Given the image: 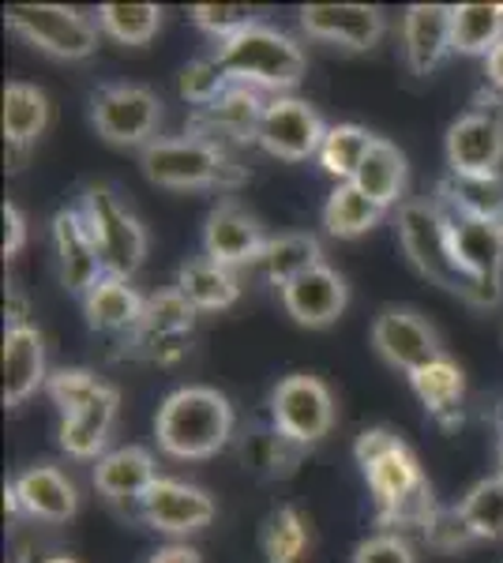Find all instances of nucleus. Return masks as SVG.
Masks as SVG:
<instances>
[{
	"mask_svg": "<svg viewBox=\"0 0 503 563\" xmlns=\"http://www.w3.org/2000/svg\"><path fill=\"white\" fill-rule=\"evenodd\" d=\"M188 15L199 31L218 42H230L255 23V12L244 4H196V8H188Z\"/></svg>",
	"mask_w": 503,
	"mask_h": 563,
	"instance_id": "nucleus-42",
	"label": "nucleus"
},
{
	"mask_svg": "<svg viewBox=\"0 0 503 563\" xmlns=\"http://www.w3.org/2000/svg\"><path fill=\"white\" fill-rule=\"evenodd\" d=\"M459 511L478 541H503V477H481L459 499Z\"/></svg>",
	"mask_w": 503,
	"mask_h": 563,
	"instance_id": "nucleus-39",
	"label": "nucleus"
},
{
	"mask_svg": "<svg viewBox=\"0 0 503 563\" xmlns=\"http://www.w3.org/2000/svg\"><path fill=\"white\" fill-rule=\"evenodd\" d=\"M42 563H76V560H72V556H45Z\"/></svg>",
	"mask_w": 503,
	"mask_h": 563,
	"instance_id": "nucleus-51",
	"label": "nucleus"
},
{
	"mask_svg": "<svg viewBox=\"0 0 503 563\" xmlns=\"http://www.w3.org/2000/svg\"><path fill=\"white\" fill-rule=\"evenodd\" d=\"M420 533H425L428 549H436V552H459L478 541L470 526H466L459 507H436V515L428 519V526Z\"/></svg>",
	"mask_w": 503,
	"mask_h": 563,
	"instance_id": "nucleus-43",
	"label": "nucleus"
},
{
	"mask_svg": "<svg viewBox=\"0 0 503 563\" xmlns=\"http://www.w3.org/2000/svg\"><path fill=\"white\" fill-rule=\"evenodd\" d=\"M0 214H4V256H15V252L26 244V222L15 203H4Z\"/></svg>",
	"mask_w": 503,
	"mask_h": 563,
	"instance_id": "nucleus-46",
	"label": "nucleus"
},
{
	"mask_svg": "<svg viewBox=\"0 0 503 563\" xmlns=\"http://www.w3.org/2000/svg\"><path fill=\"white\" fill-rule=\"evenodd\" d=\"M364 481L376 499V519L387 533H398L406 526L425 530L428 519L436 515V496L428 488L425 474H420V462L406 443H398L395 451H387L380 462H372L369 470H361Z\"/></svg>",
	"mask_w": 503,
	"mask_h": 563,
	"instance_id": "nucleus-5",
	"label": "nucleus"
},
{
	"mask_svg": "<svg viewBox=\"0 0 503 563\" xmlns=\"http://www.w3.org/2000/svg\"><path fill=\"white\" fill-rule=\"evenodd\" d=\"M173 289H177L196 312H222V308H230L237 297H241L237 271L222 267V263H215L207 256L188 260L185 267L177 271V286Z\"/></svg>",
	"mask_w": 503,
	"mask_h": 563,
	"instance_id": "nucleus-28",
	"label": "nucleus"
},
{
	"mask_svg": "<svg viewBox=\"0 0 503 563\" xmlns=\"http://www.w3.org/2000/svg\"><path fill=\"white\" fill-rule=\"evenodd\" d=\"M300 31L316 42L338 45V49L364 53L380 45L387 20L376 4H305L300 8Z\"/></svg>",
	"mask_w": 503,
	"mask_h": 563,
	"instance_id": "nucleus-16",
	"label": "nucleus"
},
{
	"mask_svg": "<svg viewBox=\"0 0 503 563\" xmlns=\"http://www.w3.org/2000/svg\"><path fill=\"white\" fill-rule=\"evenodd\" d=\"M117 402H121V395H117L113 384H106L98 390L95 398H90L87 406H79V410L64 413L61 424H57V443L64 455L72 459H102V448L109 440V429H113L117 421Z\"/></svg>",
	"mask_w": 503,
	"mask_h": 563,
	"instance_id": "nucleus-23",
	"label": "nucleus"
},
{
	"mask_svg": "<svg viewBox=\"0 0 503 563\" xmlns=\"http://www.w3.org/2000/svg\"><path fill=\"white\" fill-rule=\"evenodd\" d=\"M496 477H503V429H500V440H496Z\"/></svg>",
	"mask_w": 503,
	"mask_h": 563,
	"instance_id": "nucleus-50",
	"label": "nucleus"
},
{
	"mask_svg": "<svg viewBox=\"0 0 503 563\" xmlns=\"http://www.w3.org/2000/svg\"><path fill=\"white\" fill-rule=\"evenodd\" d=\"M233 406L215 387H177L162 398L154 417L158 448L173 459L199 462L210 459L233 440Z\"/></svg>",
	"mask_w": 503,
	"mask_h": 563,
	"instance_id": "nucleus-1",
	"label": "nucleus"
},
{
	"mask_svg": "<svg viewBox=\"0 0 503 563\" xmlns=\"http://www.w3.org/2000/svg\"><path fill=\"white\" fill-rule=\"evenodd\" d=\"M327 135V124L319 121V113L308 102L300 98H271L267 109H263V121H260V143L271 158H282V162H305V158H316L319 154V143Z\"/></svg>",
	"mask_w": 503,
	"mask_h": 563,
	"instance_id": "nucleus-14",
	"label": "nucleus"
},
{
	"mask_svg": "<svg viewBox=\"0 0 503 563\" xmlns=\"http://www.w3.org/2000/svg\"><path fill=\"white\" fill-rule=\"evenodd\" d=\"M50 129V98L34 84L4 87V147L8 169H20L42 132Z\"/></svg>",
	"mask_w": 503,
	"mask_h": 563,
	"instance_id": "nucleus-25",
	"label": "nucleus"
},
{
	"mask_svg": "<svg viewBox=\"0 0 503 563\" xmlns=\"http://www.w3.org/2000/svg\"><path fill=\"white\" fill-rule=\"evenodd\" d=\"M383 214L387 211H383L380 203H372V199L364 196L353 180L335 185V192L327 196V203H324V225H327V233L338 241L364 238V233L376 230V225L383 222Z\"/></svg>",
	"mask_w": 503,
	"mask_h": 563,
	"instance_id": "nucleus-34",
	"label": "nucleus"
},
{
	"mask_svg": "<svg viewBox=\"0 0 503 563\" xmlns=\"http://www.w3.org/2000/svg\"><path fill=\"white\" fill-rule=\"evenodd\" d=\"M335 395L319 376L294 372L271 390V424L300 448H313L335 429Z\"/></svg>",
	"mask_w": 503,
	"mask_h": 563,
	"instance_id": "nucleus-11",
	"label": "nucleus"
},
{
	"mask_svg": "<svg viewBox=\"0 0 503 563\" xmlns=\"http://www.w3.org/2000/svg\"><path fill=\"white\" fill-rule=\"evenodd\" d=\"M398 244L417 275L436 282L447 294H459L466 305L473 297V282L462 275L451 244V214L436 199H402L398 203Z\"/></svg>",
	"mask_w": 503,
	"mask_h": 563,
	"instance_id": "nucleus-4",
	"label": "nucleus"
},
{
	"mask_svg": "<svg viewBox=\"0 0 503 563\" xmlns=\"http://www.w3.org/2000/svg\"><path fill=\"white\" fill-rule=\"evenodd\" d=\"M215 57L226 76H230V84L252 90H274V98L282 90H294L305 79L308 68L305 49L289 34L274 31L267 23H252L237 38L218 42Z\"/></svg>",
	"mask_w": 503,
	"mask_h": 563,
	"instance_id": "nucleus-2",
	"label": "nucleus"
},
{
	"mask_svg": "<svg viewBox=\"0 0 503 563\" xmlns=\"http://www.w3.org/2000/svg\"><path fill=\"white\" fill-rule=\"evenodd\" d=\"M158 481V466H154V455L147 448H117L106 451L102 459L95 462V488L98 496L109 499V504H135L147 496V488Z\"/></svg>",
	"mask_w": 503,
	"mask_h": 563,
	"instance_id": "nucleus-24",
	"label": "nucleus"
},
{
	"mask_svg": "<svg viewBox=\"0 0 503 563\" xmlns=\"http://www.w3.org/2000/svg\"><path fill=\"white\" fill-rule=\"evenodd\" d=\"M4 312H8V327H26V301L15 294V289H8Z\"/></svg>",
	"mask_w": 503,
	"mask_h": 563,
	"instance_id": "nucleus-49",
	"label": "nucleus"
},
{
	"mask_svg": "<svg viewBox=\"0 0 503 563\" xmlns=\"http://www.w3.org/2000/svg\"><path fill=\"white\" fill-rule=\"evenodd\" d=\"M402 49L414 76H428L451 53V8L414 4L402 15Z\"/></svg>",
	"mask_w": 503,
	"mask_h": 563,
	"instance_id": "nucleus-22",
	"label": "nucleus"
},
{
	"mask_svg": "<svg viewBox=\"0 0 503 563\" xmlns=\"http://www.w3.org/2000/svg\"><path fill=\"white\" fill-rule=\"evenodd\" d=\"M503 42V4H455L451 8V53L489 57Z\"/></svg>",
	"mask_w": 503,
	"mask_h": 563,
	"instance_id": "nucleus-33",
	"label": "nucleus"
},
{
	"mask_svg": "<svg viewBox=\"0 0 503 563\" xmlns=\"http://www.w3.org/2000/svg\"><path fill=\"white\" fill-rule=\"evenodd\" d=\"M484 76H489V84L503 95V42L489 53V57H484Z\"/></svg>",
	"mask_w": 503,
	"mask_h": 563,
	"instance_id": "nucleus-48",
	"label": "nucleus"
},
{
	"mask_svg": "<svg viewBox=\"0 0 503 563\" xmlns=\"http://www.w3.org/2000/svg\"><path fill=\"white\" fill-rule=\"evenodd\" d=\"M300 455H305V448L289 440V435H282L274 424L271 429H252L241 440V462L255 477H267V481L294 474Z\"/></svg>",
	"mask_w": 503,
	"mask_h": 563,
	"instance_id": "nucleus-35",
	"label": "nucleus"
},
{
	"mask_svg": "<svg viewBox=\"0 0 503 563\" xmlns=\"http://www.w3.org/2000/svg\"><path fill=\"white\" fill-rule=\"evenodd\" d=\"M12 493L20 499L23 519L34 522H68L72 515L79 511V493L68 477L61 474L50 462H39V466H26L20 477L12 481Z\"/></svg>",
	"mask_w": 503,
	"mask_h": 563,
	"instance_id": "nucleus-21",
	"label": "nucleus"
},
{
	"mask_svg": "<svg viewBox=\"0 0 503 563\" xmlns=\"http://www.w3.org/2000/svg\"><path fill=\"white\" fill-rule=\"evenodd\" d=\"M440 207L451 218H484L503 222V174L496 177H447L440 185Z\"/></svg>",
	"mask_w": 503,
	"mask_h": 563,
	"instance_id": "nucleus-32",
	"label": "nucleus"
},
{
	"mask_svg": "<svg viewBox=\"0 0 503 563\" xmlns=\"http://www.w3.org/2000/svg\"><path fill=\"white\" fill-rule=\"evenodd\" d=\"M372 346H376V353L391 368L406 372V376H414L417 368L444 357L436 327L420 312H414V308H398V305L383 308L376 320H372Z\"/></svg>",
	"mask_w": 503,
	"mask_h": 563,
	"instance_id": "nucleus-13",
	"label": "nucleus"
},
{
	"mask_svg": "<svg viewBox=\"0 0 503 563\" xmlns=\"http://www.w3.org/2000/svg\"><path fill=\"white\" fill-rule=\"evenodd\" d=\"M147 297H140V289L128 278L106 275L98 286H90V294L84 297V316L90 331L102 334H132L135 323L143 316Z\"/></svg>",
	"mask_w": 503,
	"mask_h": 563,
	"instance_id": "nucleus-27",
	"label": "nucleus"
},
{
	"mask_svg": "<svg viewBox=\"0 0 503 563\" xmlns=\"http://www.w3.org/2000/svg\"><path fill=\"white\" fill-rule=\"evenodd\" d=\"M192 327H196V308L177 289H158L147 297L140 323L124 339V353L151 365H177L188 353Z\"/></svg>",
	"mask_w": 503,
	"mask_h": 563,
	"instance_id": "nucleus-9",
	"label": "nucleus"
},
{
	"mask_svg": "<svg viewBox=\"0 0 503 563\" xmlns=\"http://www.w3.org/2000/svg\"><path fill=\"white\" fill-rule=\"evenodd\" d=\"M282 294V308L289 312V320L300 327H331L338 316L346 312V301H350V286L338 275L335 267L319 263V267L305 271L300 278H294L289 286L278 289Z\"/></svg>",
	"mask_w": 503,
	"mask_h": 563,
	"instance_id": "nucleus-20",
	"label": "nucleus"
},
{
	"mask_svg": "<svg viewBox=\"0 0 503 563\" xmlns=\"http://www.w3.org/2000/svg\"><path fill=\"white\" fill-rule=\"evenodd\" d=\"M447 166L455 177H496L503 166V102L478 98L447 129Z\"/></svg>",
	"mask_w": 503,
	"mask_h": 563,
	"instance_id": "nucleus-10",
	"label": "nucleus"
},
{
	"mask_svg": "<svg viewBox=\"0 0 503 563\" xmlns=\"http://www.w3.org/2000/svg\"><path fill=\"white\" fill-rule=\"evenodd\" d=\"M350 563H417V556L402 533L380 530V533H372V538H364L361 544H357Z\"/></svg>",
	"mask_w": 503,
	"mask_h": 563,
	"instance_id": "nucleus-44",
	"label": "nucleus"
},
{
	"mask_svg": "<svg viewBox=\"0 0 503 563\" xmlns=\"http://www.w3.org/2000/svg\"><path fill=\"white\" fill-rule=\"evenodd\" d=\"M102 387H106V379L90 368H61V372H53L50 384H45V390H50V398H53V406H57L61 417L79 410V406H87Z\"/></svg>",
	"mask_w": 503,
	"mask_h": 563,
	"instance_id": "nucleus-41",
	"label": "nucleus"
},
{
	"mask_svg": "<svg viewBox=\"0 0 503 563\" xmlns=\"http://www.w3.org/2000/svg\"><path fill=\"white\" fill-rule=\"evenodd\" d=\"M409 387H414V395L420 398V406H425V410L433 413L440 424H447V429L462 417L466 376H462V368L447 357V353L444 357H436L433 365L417 368L414 376H409Z\"/></svg>",
	"mask_w": 503,
	"mask_h": 563,
	"instance_id": "nucleus-29",
	"label": "nucleus"
},
{
	"mask_svg": "<svg viewBox=\"0 0 503 563\" xmlns=\"http://www.w3.org/2000/svg\"><path fill=\"white\" fill-rule=\"evenodd\" d=\"M406 154H402L391 140H380L369 147V154H364L361 169L353 174V185L361 188L364 196L372 199V203H380L383 211H387L391 203H398L402 192H406Z\"/></svg>",
	"mask_w": 503,
	"mask_h": 563,
	"instance_id": "nucleus-30",
	"label": "nucleus"
},
{
	"mask_svg": "<svg viewBox=\"0 0 503 563\" xmlns=\"http://www.w3.org/2000/svg\"><path fill=\"white\" fill-rule=\"evenodd\" d=\"M451 244L462 275L473 282V308H496L503 301V222L451 218Z\"/></svg>",
	"mask_w": 503,
	"mask_h": 563,
	"instance_id": "nucleus-12",
	"label": "nucleus"
},
{
	"mask_svg": "<svg viewBox=\"0 0 503 563\" xmlns=\"http://www.w3.org/2000/svg\"><path fill=\"white\" fill-rule=\"evenodd\" d=\"M140 519L151 530L170 533V538H188V533H199L204 526H210V519H215V499L204 488L188 485V481L158 477L147 488V496L140 499Z\"/></svg>",
	"mask_w": 503,
	"mask_h": 563,
	"instance_id": "nucleus-15",
	"label": "nucleus"
},
{
	"mask_svg": "<svg viewBox=\"0 0 503 563\" xmlns=\"http://www.w3.org/2000/svg\"><path fill=\"white\" fill-rule=\"evenodd\" d=\"M263 109H267V102L260 98V90L230 84L222 95L215 98V102L199 106L196 113H192L188 135L210 140V143H218V147H222V140L255 143V135H260V121H263Z\"/></svg>",
	"mask_w": 503,
	"mask_h": 563,
	"instance_id": "nucleus-17",
	"label": "nucleus"
},
{
	"mask_svg": "<svg viewBox=\"0 0 503 563\" xmlns=\"http://www.w3.org/2000/svg\"><path fill=\"white\" fill-rule=\"evenodd\" d=\"M53 252H57V275L61 286L68 294H76L79 301L90 294V286L106 278L102 256H98L95 241L87 233V222L79 214V207H64L53 218Z\"/></svg>",
	"mask_w": 503,
	"mask_h": 563,
	"instance_id": "nucleus-19",
	"label": "nucleus"
},
{
	"mask_svg": "<svg viewBox=\"0 0 503 563\" xmlns=\"http://www.w3.org/2000/svg\"><path fill=\"white\" fill-rule=\"evenodd\" d=\"M90 124L113 147H151L162 124V102L151 87L109 84L90 98Z\"/></svg>",
	"mask_w": 503,
	"mask_h": 563,
	"instance_id": "nucleus-8",
	"label": "nucleus"
},
{
	"mask_svg": "<svg viewBox=\"0 0 503 563\" xmlns=\"http://www.w3.org/2000/svg\"><path fill=\"white\" fill-rule=\"evenodd\" d=\"M372 143H376V135L369 129H361V124H331L324 135V143H319L316 158L327 174L338 177V185H346V180H353V174L361 169V162Z\"/></svg>",
	"mask_w": 503,
	"mask_h": 563,
	"instance_id": "nucleus-37",
	"label": "nucleus"
},
{
	"mask_svg": "<svg viewBox=\"0 0 503 563\" xmlns=\"http://www.w3.org/2000/svg\"><path fill=\"white\" fill-rule=\"evenodd\" d=\"M162 26L158 4H102L98 8V31L121 45H147Z\"/></svg>",
	"mask_w": 503,
	"mask_h": 563,
	"instance_id": "nucleus-38",
	"label": "nucleus"
},
{
	"mask_svg": "<svg viewBox=\"0 0 503 563\" xmlns=\"http://www.w3.org/2000/svg\"><path fill=\"white\" fill-rule=\"evenodd\" d=\"M319 263H324V249H319L313 233H278V238H267L255 267H260L263 278L282 289L305 275V271L319 267Z\"/></svg>",
	"mask_w": 503,
	"mask_h": 563,
	"instance_id": "nucleus-31",
	"label": "nucleus"
},
{
	"mask_svg": "<svg viewBox=\"0 0 503 563\" xmlns=\"http://www.w3.org/2000/svg\"><path fill=\"white\" fill-rule=\"evenodd\" d=\"M398 435L391 432V429H364L361 435H357V443H353V459H357V466L361 470H369L372 462H380L387 451H395L398 448Z\"/></svg>",
	"mask_w": 503,
	"mask_h": 563,
	"instance_id": "nucleus-45",
	"label": "nucleus"
},
{
	"mask_svg": "<svg viewBox=\"0 0 503 563\" xmlns=\"http://www.w3.org/2000/svg\"><path fill=\"white\" fill-rule=\"evenodd\" d=\"M226 87H230V76L222 71L215 53H210V57H196L192 65H185V68H181V79H177L181 98H185L188 106H196V109L210 106Z\"/></svg>",
	"mask_w": 503,
	"mask_h": 563,
	"instance_id": "nucleus-40",
	"label": "nucleus"
},
{
	"mask_svg": "<svg viewBox=\"0 0 503 563\" xmlns=\"http://www.w3.org/2000/svg\"><path fill=\"white\" fill-rule=\"evenodd\" d=\"M8 31L57 60H87L98 49V23L79 8L64 4H12L4 12Z\"/></svg>",
	"mask_w": 503,
	"mask_h": 563,
	"instance_id": "nucleus-7",
	"label": "nucleus"
},
{
	"mask_svg": "<svg viewBox=\"0 0 503 563\" xmlns=\"http://www.w3.org/2000/svg\"><path fill=\"white\" fill-rule=\"evenodd\" d=\"M140 169L151 185L173 192H196V188H233L244 180V169L226 154V147L199 135H173L154 140L140 151Z\"/></svg>",
	"mask_w": 503,
	"mask_h": 563,
	"instance_id": "nucleus-3",
	"label": "nucleus"
},
{
	"mask_svg": "<svg viewBox=\"0 0 503 563\" xmlns=\"http://www.w3.org/2000/svg\"><path fill=\"white\" fill-rule=\"evenodd\" d=\"M263 238L260 222L244 211L241 203H233V199H222L218 207H210L207 222H204V256L222 263V267H255V260H260Z\"/></svg>",
	"mask_w": 503,
	"mask_h": 563,
	"instance_id": "nucleus-18",
	"label": "nucleus"
},
{
	"mask_svg": "<svg viewBox=\"0 0 503 563\" xmlns=\"http://www.w3.org/2000/svg\"><path fill=\"white\" fill-rule=\"evenodd\" d=\"M308 544H313V533H308V519L300 515V507H274L267 522H263V556H267V563H305Z\"/></svg>",
	"mask_w": 503,
	"mask_h": 563,
	"instance_id": "nucleus-36",
	"label": "nucleus"
},
{
	"mask_svg": "<svg viewBox=\"0 0 503 563\" xmlns=\"http://www.w3.org/2000/svg\"><path fill=\"white\" fill-rule=\"evenodd\" d=\"M45 384L50 376H45V342L39 327H4V406L15 410Z\"/></svg>",
	"mask_w": 503,
	"mask_h": 563,
	"instance_id": "nucleus-26",
	"label": "nucleus"
},
{
	"mask_svg": "<svg viewBox=\"0 0 503 563\" xmlns=\"http://www.w3.org/2000/svg\"><path fill=\"white\" fill-rule=\"evenodd\" d=\"M147 563H204V560H199V552L192 544H162V549L151 552Z\"/></svg>",
	"mask_w": 503,
	"mask_h": 563,
	"instance_id": "nucleus-47",
	"label": "nucleus"
},
{
	"mask_svg": "<svg viewBox=\"0 0 503 563\" xmlns=\"http://www.w3.org/2000/svg\"><path fill=\"white\" fill-rule=\"evenodd\" d=\"M76 207L84 214L98 256H102L106 275L132 278L147 260V230L140 225V218L128 211L109 185H90Z\"/></svg>",
	"mask_w": 503,
	"mask_h": 563,
	"instance_id": "nucleus-6",
	"label": "nucleus"
}]
</instances>
